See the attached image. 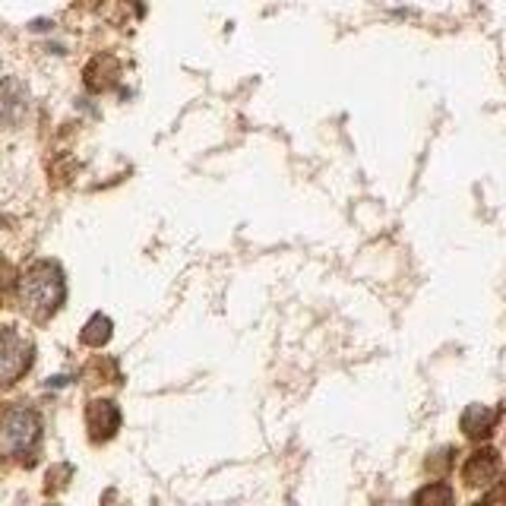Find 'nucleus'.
Listing matches in <instances>:
<instances>
[{"mask_svg": "<svg viewBox=\"0 0 506 506\" xmlns=\"http://www.w3.org/2000/svg\"><path fill=\"white\" fill-rule=\"evenodd\" d=\"M16 288H19V308H23V314L29 319H35V323H45V319L55 317L66 298L64 272L51 259L32 263L16 278Z\"/></svg>", "mask_w": 506, "mask_h": 506, "instance_id": "f257e3e1", "label": "nucleus"}, {"mask_svg": "<svg viewBox=\"0 0 506 506\" xmlns=\"http://www.w3.org/2000/svg\"><path fill=\"white\" fill-rule=\"evenodd\" d=\"M42 437V421L25 405H10L0 411V459L29 456Z\"/></svg>", "mask_w": 506, "mask_h": 506, "instance_id": "f03ea898", "label": "nucleus"}, {"mask_svg": "<svg viewBox=\"0 0 506 506\" xmlns=\"http://www.w3.org/2000/svg\"><path fill=\"white\" fill-rule=\"evenodd\" d=\"M35 345L13 326H0V390L13 386L25 370L32 368Z\"/></svg>", "mask_w": 506, "mask_h": 506, "instance_id": "7ed1b4c3", "label": "nucleus"}, {"mask_svg": "<svg viewBox=\"0 0 506 506\" xmlns=\"http://www.w3.org/2000/svg\"><path fill=\"white\" fill-rule=\"evenodd\" d=\"M86 428L92 440H111L121 428V411L111 399H92L86 405Z\"/></svg>", "mask_w": 506, "mask_h": 506, "instance_id": "20e7f679", "label": "nucleus"}, {"mask_svg": "<svg viewBox=\"0 0 506 506\" xmlns=\"http://www.w3.org/2000/svg\"><path fill=\"white\" fill-rule=\"evenodd\" d=\"M501 469H503L501 452L484 446V450L469 456V462H465V469H462V478L469 488H488V484H494L497 478H501Z\"/></svg>", "mask_w": 506, "mask_h": 506, "instance_id": "39448f33", "label": "nucleus"}, {"mask_svg": "<svg viewBox=\"0 0 506 506\" xmlns=\"http://www.w3.org/2000/svg\"><path fill=\"white\" fill-rule=\"evenodd\" d=\"M497 421H501V409H491V405H469V409L462 411V421H459V428H462L465 437H471V440H488L491 434H494Z\"/></svg>", "mask_w": 506, "mask_h": 506, "instance_id": "423d86ee", "label": "nucleus"}, {"mask_svg": "<svg viewBox=\"0 0 506 506\" xmlns=\"http://www.w3.org/2000/svg\"><path fill=\"white\" fill-rule=\"evenodd\" d=\"M117 76H121V64L111 55L92 57V64L86 66V86H89V92H108L117 83Z\"/></svg>", "mask_w": 506, "mask_h": 506, "instance_id": "0eeeda50", "label": "nucleus"}, {"mask_svg": "<svg viewBox=\"0 0 506 506\" xmlns=\"http://www.w3.org/2000/svg\"><path fill=\"white\" fill-rule=\"evenodd\" d=\"M111 329H115V323H111L105 314H96L83 326V336L79 339H83V345H89V349H102V345L111 339Z\"/></svg>", "mask_w": 506, "mask_h": 506, "instance_id": "6e6552de", "label": "nucleus"}, {"mask_svg": "<svg viewBox=\"0 0 506 506\" xmlns=\"http://www.w3.org/2000/svg\"><path fill=\"white\" fill-rule=\"evenodd\" d=\"M415 503H421V506H446V503H452V491L446 488V484H430V488H424V491H418L415 494Z\"/></svg>", "mask_w": 506, "mask_h": 506, "instance_id": "1a4fd4ad", "label": "nucleus"}, {"mask_svg": "<svg viewBox=\"0 0 506 506\" xmlns=\"http://www.w3.org/2000/svg\"><path fill=\"white\" fill-rule=\"evenodd\" d=\"M16 288V269H13V263L10 259L0 253V304L10 298V291Z\"/></svg>", "mask_w": 506, "mask_h": 506, "instance_id": "9d476101", "label": "nucleus"}, {"mask_svg": "<svg viewBox=\"0 0 506 506\" xmlns=\"http://www.w3.org/2000/svg\"><path fill=\"white\" fill-rule=\"evenodd\" d=\"M450 465H452V450H450V446H443V450H437V452H430V456H428V471H430V475H437V478H443L446 471H450Z\"/></svg>", "mask_w": 506, "mask_h": 506, "instance_id": "9b49d317", "label": "nucleus"}]
</instances>
